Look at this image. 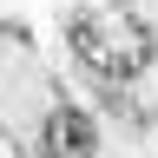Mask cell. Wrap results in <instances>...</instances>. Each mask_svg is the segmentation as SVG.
Listing matches in <instances>:
<instances>
[{
    "mask_svg": "<svg viewBox=\"0 0 158 158\" xmlns=\"http://www.w3.org/2000/svg\"><path fill=\"white\" fill-rule=\"evenodd\" d=\"M66 53L99 86H138L158 66V33L132 7H73L66 13Z\"/></svg>",
    "mask_w": 158,
    "mask_h": 158,
    "instance_id": "6da1fadb",
    "label": "cell"
},
{
    "mask_svg": "<svg viewBox=\"0 0 158 158\" xmlns=\"http://www.w3.org/2000/svg\"><path fill=\"white\" fill-rule=\"evenodd\" d=\"M33 158H99V118L86 106H73V99H53L40 112Z\"/></svg>",
    "mask_w": 158,
    "mask_h": 158,
    "instance_id": "7a4b0ae2",
    "label": "cell"
}]
</instances>
